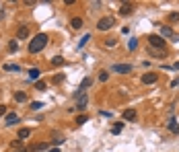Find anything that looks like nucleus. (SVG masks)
<instances>
[{"instance_id": "obj_1", "label": "nucleus", "mask_w": 179, "mask_h": 152, "mask_svg": "<svg viewBox=\"0 0 179 152\" xmlns=\"http://www.w3.org/2000/svg\"><path fill=\"white\" fill-rule=\"evenodd\" d=\"M45 45H48V35L39 33V35H35L33 39L29 41V51H31V54H39Z\"/></svg>"}, {"instance_id": "obj_2", "label": "nucleus", "mask_w": 179, "mask_h": 152, "mask_svg": "<svg viewBox=\"0 0 179 152\" xmlns=\"http://www.w3.org/2000/svg\"><path fill=\"white\" fill-rule=\"evenodd\" d=\"M113 25H115V19L113 17H103V19H99V23H97V29L99 31H109Z\"/></svg>"}, {"instance_id": "obj_3", "label": "nucleus", "mask_w": 179, "mask_h": 152, "mask_svg": "<svg viewBox=\"0 0 179 152\" xmlns=\"http://www.w3.org/2000/svg\"><path fill=\"white\" fill-rule=\"evenodd\" d=\"M148 43L157 49H165V39L161 35H148Z\"/></svg>"}, {"instance_id": "obj_4", "label": "nucleus", "mask_w": 179, "mask_h": 152, "mask_svg": "<svg viewBox=\"0 0 179 152\" xmlns=\"http://www.w3.org/2000/svg\"><path fill=\"white\" fill-rule=\"evenodd\" d=\"M111 70L115 74H128V72H132V64H113Z\"/></svg>"}, {"instance_id": "obj_5", "label": "nucleus", "mask_w": 179, "mask_h": 152, "mask_svg": "<svg viewBox=\"0 0 179 152\" xmlns=\"http://www.w3.org/2000/svg\"><path fill=\"white\" fill-rule=\"evenodd\" d=\"M158 80V74H154V72H148V74L142 76V82L144 84H154Z\"/></svg>"}, {"instance_id": "obj_6", "label": "nucleus", "mask_w": 179, "mask_h": 152, "mask_svg": "<svg viewBox=\"0 0 179 152\" xmlns=\"http://www.w3.org/2000/svg\"><path fill=\"white\" fill-rule=\"evenodd\" d=\"M29 37V27L27 25H21L19 31H17V39H27Z\"/></svg>"}, {"instance_id": "obj_7", "label": "nucleus", "mask_w": 179, "mask_h": 152, "mask_svg": "<svg viewBox=\"0 0 179 152\" xmlns=\"http://www.w3.org/2000/svg\"><path fill=\"white\" fill-rule=\"evenodd\" d=\"M132 10H134V4H130V2H124V4H122V8H119V14L128 17V14H132Z\"/></svg>"}, {"instance_id": "obj_8", "label": "nucleus", "mask_w": 179, "mask_h": 152, "mask_svg": "<svg viewBox=\"0 0 179 152\" xmlns=\"http://www.w3.org/2000/svg\"><path fill=\"white\" fill-rule=\"evenodd\" d=\"M4 124H6V125L19 124V115H17V113H6V119H4Z\"/></svg>"}, {"instance_id": "obj_9", "label": "nucleus", "mask_w": 179, "mask_h": 152, "mask_svg": "<svg viewBox=\"0 0 179 152\" xmlns=\"http://www.w3.org/2000/svg\"><path fill=\"white\" fill-rule=\"evenodd\" d=\"M91 84H93V78H84L83 82H80V89L76 90V97H80V93H83V90H84V89H89Z\"/></svg>"}, {"instance_id": "obj_10", "label": "nucleus", "mask_w": 179, "mask_h": 152, "mask_svg": "<svg viewBox=\"0 0 179 152\" xmlns=\"http://www.w3.org/2000/svg\"><path fill=\"white\" fill-rule=\"evenodd\" d=\"M39 76H41V70H39V68H31V70H29V80H35V82H37Z\"/></svg>"}, {"instance_id": "obj_11", "label": "nucleus", "mask_w": 179, "mask_h": 152, "mask_svg": "<svg viewBox=\"0 0 179 152\" xmlns=\"http://www.w3.org/2000/svg\"><path fill=\"white\" fill-rule=\"evenodd\" d=\"M173 29L171 27H165V25H163V27H161V37H163V39H167V37H173Z\"/></svg>"}, {"instance_id": "obj_12", "label": "nucleus", "mask_w": 179, "mask_h": 152, "mask_svg": "<svg viewBox=\"0 0 179 152\" xmlns=\"http://www.w3.org/2000/svg\"><path fill=\"white\" fill-rule=\"evenodd\" d=\"M124 119H126V121H134V119H136V111H134V109H126L124 111Z\"/></svg>"}, {"instance_id": "obj_13", "label": "nucleus", "mask_w": 179, "mask_h": 152, "mask_svg": "<svg viewBox=\"0 0 179 152\" xmlns=\"http://www.w3.org/2000/svg\"><path fill=\"white\" fill-rule=\"evenodd\" d=\"M66 64V60H64L62 55H56V58H52V66H56V68H60V66H64Z\"/></svg>"}, {"instance_id": "obj_14", "label": "nucleus", "mask_w": 179, "mask_h": 152, "mask_svg": "<svg viewBox=\"0 0 179 152\" xmlns=\"http://www.w3.org/2000/svg\"><path fill=\"white\" fill-rule=\"evenodd\" d=\"M4 70L6 72H21V66L19 64H4Z\"/></svg>"}, {"instance_id": "obj_15", "label": "nucleus", "mask_w": 179, "mask_h": 152, "mask_svg": "<svg viewBox=\"0 0 179 152\" xmlns=\"http://www.w3.org/2000/svg\"><path fill=\"white\" fill-rule=\"evenodd\" d=\"M70 25H72V29H83V19H80V17H74V19L70 21Z\"/></svg>"}, {"instance_id": "obj_16", "label": "nucleus", "mask_w": 179, "mask_h": 152, "mask_svg": "<svg viewBox=\"0 0 179 152\" xmlns=\"http://www.w3.org/2000/svg\"><path fill=\"white\" fill-rule=\"evenodd\" d=\"M167 127H169V130H171L173 134H179V124L175 121V119H171V121L167 124Z\"/></svg>"}, {"instance_id": "obj_17", "label": "nucleus", "mask_w": 179, "mask_h": 152, "mask_svg": "<svg viewBox=\"0 0 179 152\" xmlns=\"http://www.w3.org/2000/svg\"><path fill=\"white\" fill-rule=\"evenodd\" d=\"M29 136H31V130H27V127L19 130V140H27Z\"/></svg>"}, {"instance_id": "obj_18", "label": "nucleus", "mask_w": 179, "mask_h": 152, "mask_svg": "<svg viewBox=\"0 0 179 152\" xmlns=\"http://www.w3.org/2000/svg\"><path fill=\"white\" fill-rule=\"evenodd\" d=\"M87 103H89V99H87V97H83V99H78V103H76V107H74V109H78V111H83V109H84V105H87Z\"/></svg>"}, {"instance_id": "obj_19", "label": "nucleus", "mask_w": 179, "mask_h": 152, "mask_svg": "<svg viewBox=\"0 0 179 152\" xmlns=\"http://www.w3.org/2000/svg\"><path fill=\"white\" fill-rule=\"evenodd\" d=\"M14 101H17V103H25V101H27V95H25V93H14Z\"/></svg>"}, {"instance_id": "obj_20", "label": "nucleus", "mask_w": 179, "mask_h": 152, "mask_svg": "<svg viewBox=\"0 0 179 152\" xmlns=\"http://www.w3.org/2000/svg\"><path fill=\"white\" fill-rule=\"evenodd\" d=\"M48 142H41V144H37V146H33V148H31V152H39V150H45V148H48Z\"/></svg>"}, {"instance_id": "obj_21", "label": "nucleus", "mask_w": 179, "mask_h": 152, "mask_svg": "<svg viewBox=\"0 0 179 152\" xmlns=\"http://www.w3.org/2000/svg\"><path fill=\"white\" fill-rule=\"evenodd\" d=\"M136 48H138V39H136V37H132L130 41H128V49L132 51V49H136Z\"/></svg>"}, {"instance_id": "obj_22", "label": "nucleus", "mask_w": 179, "mask_h": 152, "mask_svg": "<svg viewBox=\"0 0 179 152\" xmlns=\"http://www.w3.org/2000/svg\"><path fill=\"white\" fill-rule=\"evenodd\" d=\"M89 39H91V35H89V33H87V35H84V37H83V39H80V41H78V48L83 49V48H84V45H87V43H89Z\"/></svg>"}, {"instance_id": "obj_23", "label": "nucleus", "mask_w": 179, "mask_h": 152, "mask_svg": "<svg viewBox=\"0 0 179 152\" xmlns=\"http://www.w3.org/2000/svg\"><path fill=\"white\" fill-rule=\"evenodd\" d=\"M17 49H19V41L14 39V41H10V43H8V51H17Z\"/></svg>"}, {"instance_id": "obj_24", "label": "nucleus", "mask_w": 179, "mask_h": 152, "mask_svg": "<svg viewBox=\"0 0 179 152\" xmlns=\"http://www.w3.org/2000/svg\"><path fill=\"white\" fill-rule=\"evenodd\" d=\"M41 107H43L41 101H33V103H31V109H33V111H39Z\"/></svg>"}, {"instance_id": "obj_25", "label": "nucleus", "mask_w": 179, "mask_h": 152, "mask_svg": "<svg viewBox=\"0 0 179 152\" xmlns=\"http://www.w3.org/2000/svg\"><path fill=\"white\" fill-rule=\"evenodd\" d=\"M169 23H179V13H171V14H169Z\"/></svg>"}, {"instance_id": "obj_26", "label": "nucleus", "mask_w": 179, "mask_h": 152, "mask_svg": "<svg viewBox=\"0 0 179 152\" xmlns=\"http://www.w3.org/2000/svg\"><path fill=\"white\" fill-rule=\"evenodd\" d=\"M87 121H89V117H87V115H78V117H76V124H78V125L87 124Z\"/></svg>"}, {"instance_id": "obj_27", "label": "nucleus", "mask_w": 179, "mask_h": 152, "mask_svg": "<svg viewBox=\"0 0 179 152\" xmlns=\"http://www.w3.org/2000/svg\"><path fill=\"white\" fill-rule=\"evenodd\" d=\"M45 86H48V84L43 82V80H37V82H35V89L37 90H45Z\"/></svg>"}, {"instance_id": "obj_28", "label": "nucleus", "mask_w": 179, "mask_h": 152, "mask_svg": "<svg viewBox=\"0 0 179 152\" xmlns=\"http://www.w3.org/2000/svg\"><path fill=\"white\" fill-rule=\"evenodd\" d=\"M122 127H124L122 124H115L113 127H111V134H119V131H122Z\"/></svg>"}, {"instance_id": "obj_29", "label": "nucleus", "mask_w": 179, "mask_h": 152, "mask_svg": "<svg viewBox=\"0 0 179 152\" xmlns=\"http://www.w3.org/2000/svg\"><path fill=\"white\" fill-rule=\"evenodd\" d=\"M21 146H23V140H14V142H13V148H14V150H21Z\"/></svg>"}, {"instance_id": "obj_30", "label": "nucleus", "mask_w": 179, "mask_h": 152, "mask_svg": "<svg viewBox=\"0 0 179 152\" xmlns=\"http://www.w3.org/2000/svg\"><path fill=\"white\" fill-rule=\"evenodd\" d=\"M107 78H109V72H101V74H99V80H101V82H105Z\"/></svg>"}, {"instance_id": "obj_31", "label": "nucleus", "mask_w": 179, "mask_h": 152, "mask_svg": "<svg viewBox=\"0 0 179 152\" xmlns=\"http://www.w3.org/2000/svg\"><path fill=\"white\" fill-rule=\"evenodd\" d=\"M62 80H64V74H58V76H54V82H56V84H60Z\"/></svg>"}, {"instance_id": "obj_32", "label": "nucleus", "mask_w": 179, "mask_h": 152, "mask_svg": "<svg viewBox=\"0 0 179 152\" xmlns=\"http://www.w3.org/2000/svg\"><path fill=\"white\" fill-rule=\"evenodd\" d=\"M115 39H107V43H105V45H107V48H113V45H115Z\"/></svg>"}, {"instance_id": "obj_33", "label": "nucleus", "mask_w": 179, "mask_h": 152, "mask_svg": "<svg viewBox=\"0 0 179 152\" xmlns=\"http://www.w3.org/2000/svg\"><path fill=\"white\" fill-rule=\"evenodd\" d=\"M0 115H6V107L4 105H0Z\"/></svg>"}, {"instance_id": "obj_34", "label": "nucleus", "mask_w": 179, "mask_h": 152, "mask_svg": "<svg viewBox=\"0 0 179 152\" xmlns=\"http://www.w3.org/2000/svg\"><path fill=\"white\" fill-rule=\"evenodd\" d=\"M173 68H175V70H179V62H175V64H173Z\"/></svg>"}, {"instance_id": "obj_35", "label": "nucleus", "mask_w": 179, "mask_h": 152, "mask_svg": "<svg viewBox=\"0 0 179 152\" xmlns=\"http://www.w3.org/2000/svg\"><path fill=\"white\" fill-rule=\"evenodd\" d=\"M49 152H60V150H58V148H54V150H49Z\"/></svg>"}, {"instance_id": "obj_36", "label": "nucleus", "mask_w": 179, "mask_h": 152, "mask_svg": "<svg viewBox=\"0 0 179 152\" xmlns=\"http://www.w3.org/2000/svg\"><path fill=\"white\" fill-rule=\"evenodd\" d=\"M13 152H21V150H13Z\"/></svg>"}]
</instances>
